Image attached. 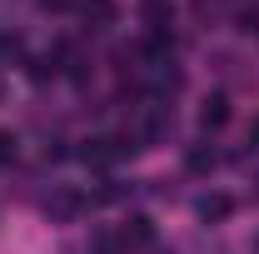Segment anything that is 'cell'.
Here are the masks:
<instances>
[{
  "mask_svg": "<svg viewBox=\"0 0 259 254\" xmlns=\"http://www.w3.org/2000/svg\"><path fill=\"white\" fill-rule=\"evenodd\" d=\"M225 115H229V110H225V95H214L209 105H204V125H225Z\"/></svg>",
  "mask_w": 259,
  "mask_h": 254,
  "instance_id": "cell-1",
  "label": "cell"
},
{
  "mask_svg": "<svg viewBox=\"0 0 259 254\" xmlns=\"http://www.w3.org/2000/svg\"><path fill=\"white\" fill-rule=\"evenodd\" d=\"M15 155V140H10V135H0V159H10Z\"/></svg>",
  "mask_w": 259,
  "mask_h": 254,
  "instance_id": "cell-2",
  "label": "cell"
}]
</instances>
